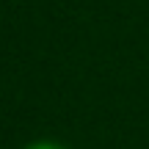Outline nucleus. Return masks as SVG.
Instances as JSON below:
<instances>
[{
  "instance_id": "nucleus-1",
  "label": "nucleus",
  "mask_w": 149,
  "mask_h": 149,
  "mask_svg": "<svg viewBox=\"0 0 149 149\" xmlns=\"http://www.w3.org/2000/svg\"><path fill=\"white\" fill-rule=\"evenodd\" d=\"M25 149H66V146H64V144H58V141L42 138V141H33V144H28Z\"/></svg>"
}]
</instances>
